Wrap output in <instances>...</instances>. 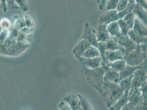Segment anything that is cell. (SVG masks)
I'll use <instances>...</instances> for the list:
<instances>
[{
	"mask_svg": "<svg viewBox=\"0 0 147 110\" xmlns=\"http://www.w3.org/2000/svg\"><path fill=\"white\" fill-rule=\"evenodd\" d=\"M123 93L118 83L114 81H104L102 94L106 106L109 108L116 103Z\"/></svg>",
	"mask_w": 147,
	"mask_h": 110,
	"instance_id": "6da1fadb",
	"label": "cell"
},
{
	"mask_svg": "<svg viewBox=\"0 0 147 110\" xmlns=\"http://www.w3.org/2000/svg\"><path fill=\"white\" fill-rule=\"evenodd\" d=\"M128 98V103L123 107L121 110H139L147 109V98L142 96L140 88H131L129 90Z\"/></svg>",
	"mask_w": 147,
	"mask_h": 110,
	"instance_id": "7a4b0ae2",
	"label": "cell"
},
{
	"mask_svg": "<svg viewBox=\"0 0 147 110\" xmlns=\"http://www.w3.org/2000/svg\"><path fill=\"white\" fill-rule=\"evenodd\" d=\"M105 68L106 67L103 66L94 69L83 68L87 79L92 87L100 94H102V88L104 83L103 77Z\"/></svg>",
	"mask_w": 147,
	"mask_h": 110,
	"instance_id": "3957f363",
	"label": "cell"
},
{
	"mask_svg": "<svg viewBox=\"0 0 147 110\" xmlns=\"http://www.w3.org/2000/svg\"><path fill=\"white\" fill-rule=\"evenodd\" d=\"M126 65L131 66L140 65L147 59V43L138 45V47L127 54L123 57Z\"/></svg>",
	"mask_w": 147,
	"mask_h": 110,
	"instance_id": "277c9868",
	"label": "cell"
},
{
	"mask_svg": "<svg viewBox=\"0 0 147 110\" xmlns=\"http://www.w3.org/2000/svg\"><path fill=\"white\" fill-rule=\"evenodd\" d=\"M114 39L120 45L119 50L121 51L123 57L131 51L135 50L138 47V45L132 41L129 37L126 35H121L119 37H110Z\"/></svg>",
	"mask_w": 147,
	"mask_h": 110,
	"instance_id": "5b68a950",
	"label": "cell"
},
{
	"mask_svg": "<svg viewBox=\"0 0 147 110\" xmlns=\"http://www.w3.org/2000/svg\"><path fill=\"white\" fill-rule=\"evenodd\" d=\"M146 81H147V68H140L136 70L132 79V88H139Z\"/></svg>",
	"mask_w": 147,
	"mask_h": 110,
	"instance_id": "8992f818",
	"label": "cell"
},
{
	"mask_svg": "<svg viewBox=\"0 0 147 110\" xmlns=\"http://www.w3.org/2000/svg\"><path fill=\"white\" fill-rule=\"evenodd\" d=\"M81 39H86L91 45L98 48V41L96 35L95 29L92 28L90 25L87 22L85 24L84 31Z\"/></svg>",
	"mask_w": 147,
	"mask_h": 110,
	"instance_id": "52a82bcc",
	"label": "cell"
},
{
	"mask_svg": "<svg viewBox=\"0 0 147 110\" xmlns=\"http://www.w3.org/2000/svg\"><path fill=\"white\" fill-rule=\"evenodd\" d=\"M78 60L83 68L94 69L102 66V59L100 56L94 58H85L81 57Z\"/></svg>",
	"mask_w": 147,
	"mask_h": 110,
	"instance_id": "ba28073f",
	"label": "cell"
},
{
	"mask_svg": "<svg viewBox=\"0 0 147 110\" xmlns=\"http://www.w3.org/2000/svg\"><path fill=\"white\" fill-rule=\"evenodd\" d=\"M91 45L86 39H80V41L74 46L72 52L74 55L79 59L82 57L84 53L86 51Z\"/></svg>",
	"mask_w": 147,
	"mask_h": 110,
	"instance_id": "9c48e42d",
	"label": "cell"
},
{
	"mask_svg": "<svg viewBox=\"0 0 147 110\" xmlns=\"http://www.w3.org/2000/svg\"><path fill=\"white\" fill-rule=\"evenodd\" d=\"M107 25L106 24H98L94 28L98 42H106L110 38V35L107 29Z\"/></svg>",
	"mask_w": 147,
	"mask_h": 110,
	"instance_id": "30bf717a",
	"label": "cell"
},
{
	"mask_svg": "<svg viewBox=\"0 0 147 110\" xmlns=\"http://www.w3.org/2000/svg\"><path fill=\"white\" fill-rule=\"evenodd\" d=\"M117 13L118 12L116 10L107 11L99 17L98 24H108L111 22L117 21L119 19Z\"/></svg>",
	"mask_w": 147,
	"mask_h": 110,
	"instance_id": "8fae6325",
	"label": "cell"
},
{
	"mask_svg": "<svg viewBox=\"0 0 147 110\" xmlns=\"http://www.w3.org/2000/svg\"><path fill=\"white\" fill-rule=\"evenodd\" d=\"M64 100L69 105L71 110H81L80 100L78 94H71L64 98Z\"/></svg>",
	"mask_w": 147,
	"mask_h": 110,
	"instance_id": "7c38bea8",
	"label": "cell"
},
{
	"mask_svg": "<svg viewBox=\"0 0 147 110\" xmlns=\"http://www.w3.org/2000/svg\"><path fill=\"white\" fill-rule=\"evenodd\" d=\"M132 13L137 18L139 19L144 24L147 26V10L136 3L132 11Z\"/></svg>",
	"mask_w": 147,
	"mask_h": 110,
	"instance_id": "4fadbf2b",
	"label": "cell"
},
{
	"mask_svg": "<svg viewBox=\"0 0 147 110\" xmlns=\"http://www.w3.org/2000/svg\"><path fill=\"white\" fill-rule=\"evenodd\" d=\"M119 77V72L118 71L109 67H106L103 77L104 81H114L116 83Z\"/></svg>",
	"mask_w": 147,
	"mask_h": 110,
	"instance_id": "5bb4252c",
	"label": "cell"
},
{
	"mask_svg": "<svg viewBox=\"0 0 147 110\" xmlns=\"http://www.w3.org/2000/svg\"><path fill=\"white\" fill-rule=\"evenodd\" d=\"M136 33L141 35L143 37H147V26L144 24L139 19L136 17L135 18L134 24L132 28Z\"/></svg>",
	"mask_w": 147,
	"mask_h": 110,
	"instance_id": "9a60e30c",
	"label": "cell"
},
{
	"mask_svg": "<svg viewBox=\"0 0 147 110\" xmlns=\"http://www.w3.org/2000/svg\"><path fill=\"white\" fill-rule=\"evenodd\" d=\"M128 94L129 92H123L122 96L119 98L115 104L109 107V109L112 110H121L123 107L129 101Z\"/></svg>",
	"mask_w": 147,
	"mask_h": 110,
	"instance_id": "2e32d148",
	"label": "cell"
},
{
	"mask_svg": "<svg viewBox=\"0 0 147 110\" xmlns=\"http://www.w3.org/2000/svg\"><path fill=\"white\" fill-rule=\"evenodd\" d=\"M98 49L100 52V56L102 59V66L108 67L110 62L107 60L106 57V52L108 50L106 42H98Z\"/></svg>",
	"mask_w": 147,
	"mask_h": 110,
	"instance_id": "e0dca14e",
	"label": "cell"
},
{
	"mask_svg": "<svg viewBox=\"0 0 147 110\" xmlns=\"http://www.w3.org/2000/svg\"><path fill=\"white\" fill-rule=\"evenodd\" d=\"M107 29L110 37H119L121 35L120 29L117 21L111 22L107 25Z\"/></svg>",
	"mask_w": 147,
	"mask_h": 110,
	"instance_id": "ac0fdd59",
	"label": "cell"
},
{
	"mask_svg": "<svg viewBox=\"0 0 147 110\" xmlns=\"http://www.w3.org/2000/svg\"><path fill=\"white\" fill-rule=\"evenodd\" d=\"M106 57L109 62L123 59V55L120 50L114 51L107 50L106 52Z\"/></svg>",
	"mask_w": 147,
	"mask_h": 110,
	"instance_id": "d6986e66",
	"label": "cell"
},
{
	"mask_svg": "<svg viewBox=\"0 0 147 110\" xmlns=\"http://www.w3.org/2000/svg\"><path fill=\"white\" fill-rule=\"evenodd\" d=\"M129 38L137 44L147 43V37H143L138 33H136L132 29H131L127 33Z\"/></svg>",
	"mask_w": 147,
	"mask_h": 110,
	"instance_id": "ffe728a7",
	"label": "cell"
},
{
	"mask_svg": "<svg viewBox=\"0 0 147 110\" xmlns=\"http://www.w3.org/2000/svg\"><path fill=\"white\" fill-rule=\"evenodd\" d=\"M133 75H130L127 78L121 80L119 83V85L123 92H129L132 88V79Z\"/></svg>",
	"mask_w": 147,
	"mask_h": 110,
	"instance_id": "44dd1931",
	"label": "cell"
},
{
	"mask_svg": "<svg viewBox=\"0 0 147 110\" xmlns=\"http://www.w3.org/2000/svg\"><path fill=\"white\" fill-rule=\"evenodd\" d=\"M99 56L100 52L98 48L92 45H91L82 56L85 58H94Z\"/></svg>",
	"mask_w": 147,
	"mask_h": 110,
	"instance_id": "7402d4cb",
	"label": "cell"
},
{
	"mask_svg": "<svg viewBox=\"0 0 147 110\" xmlns=\"http://www.w3.org/2000/svg\"><path fill=\"white\" fill-rule=\"evenodd\" d=\"M135 4H136L135 0H131L129 1L127 6L123 10V11L117 13L119 19L123 18L124 16H125L127 14L132 12Z\"/></svg>",
	"mask_w": 147,
	"mask_h": 110,
	"instance_id": "603a6c76",
	"label": "cell"
},
{
	"mask_svg": "<svg viewBox=\"0 0 147 110\" xmlns=\"http://www.w3.org/2000/svg\"><path fill=\"white\" fill-rule=\"evenodd\" d=\"M126 66V63L124 59H121V60H119L113 62H110L108 66V67L111 68L119 72L121 71L123 69H124L125 66Z\"/></svg>",
	"mask_w": 147,
	"mask_h": 110,
	"instance_id": "cb8c5ba5",
	"label": "cell"
},
{
	"mask_svg": "<svg viewBox=\"0 0 147 110\" xmlns=\"http://www.w3.org/2000/svg\"><path fill=\"white\" fill-rule=\"evenodd\" d=\"M79 100H80V106L81 110H92L93 109L91 104H90L88 100L83 96L82 95H80L79 94H78Z\"/></svg>",
	"mask_w": 147,
	"mask_h": 110,
	"instance_id": "d4e9b609",
	"label": "cell"
},
{
	"mask_svg": "<svg viewBox=\"0 0 147 110\" xmlns=\"http://www.w3.org/2000/svg\"><path fill=\"white\" fill-rule=\"evenodd\" d=\"M118 24L119 25L121 35H127V33L131 29L128 24L123 20V18L119 19L117 20Z\"/></svg>",
	"mask_w": 147,
	"mask_h": 110,
	"instance_id": "484cf974",
	"label": "cell"
},
{
	"mask_svg": "<svg viewBox=\"0 0 147 110\" xmlns=\"http://www.w3.org/2000/svg\"><path fill=\"white\" fill-rule=\"evenodd\" d=\"M106 44H107L108 50H109V51L119 50L120 48V45H119V43H117L114 39L111 37L108 40L106 41Z\"/></svg>",
	"mask_w": 147,
	"mask_h": 110,
	"instance_id": "4316f807",
	"label": "cell"
},
{
	"mask_svg": "<svg viewBox=\"0 0 147 110\" xmlns=\"http://www.w3.org/2000/svg\"><path fill=\"white\" fill-rule=\"evenodd\" d=\"M135 18H136V16L132 12L127 14V15L124 16L123 19V20L128 24L129 28L131 29H132L133 28L134 24Z\"/></svg>",
	"mask_w": 147,
	"mask_h": 110,
	"instance_id": "83f0119b",
	"label": "cell"
},
{
	"mask_svg": "<svg viewBox=\"0 0 147 110\" xmlns=\"http://www.w3.org/2000/svg\"><path fill=\"white\" fill-rule=\"evenodd\" d=\"M120 0H108L106 1V9L107 11L115 10L117 8L118 2Z\"/></svg>",
	"mask_w": 147,
	"mask_h": 110,
	"instance_id": "f1b7e54d",
	"label": "cell"
},
{
	"mask_svg": "<svg viewBox=\"0 0 147 110\" xmlns=\"http://www.w3.org/2000/svg\"><path fill=\"white\" fill-rule=\"evenodd\" d=\"M128 2H129L127 0H120L118 2L116 10L118 12L122 11L127 6Z\"/></svg>",
	"mask_w": 147,
	"mask_h": 110,
	"instance_id": "f546056e",
	"label": "cell"
},
{
	"mask_svg": "<svg viewBox=\"0 0 147 110\" xmlns=\"http://www.w3.org/2000/svg\"><path fill=\"white\" fill-rule=\"evenodd\" d=\"M59 109L61 110H71V107H70L69 105L67 104V103L63 100L61 101V104L59 105Z\"/></svg>",
	"mask_w": 147,
	"mask_h": 110,
	"instance_id": "4dcf8cb0",
	"label": "cell"
},
{
	"mask_svg": "<svg viewBox=\"0 0 147 110\" xmlns=\"http://www.w3.org/2000/svg\"><path fill=\"white\" fill-rule=\"evenodd\" d=\"M141 90V92L142 96L144 98H147V81L144 82L141 87L140 88Z\"/></svg>",
	"mask_w": 147,
	"mask_h": 110,
	"instance_id": "1f68e13d",
	"label": "cell"
},
{
	"mask_svg": "<svg viewBox=\"0 0 147 110\" xmlns=\"http://www.w3.org/2000/svg\"><path fill=\"white\" fill-rule=\"evenodd\" d=\"M135 2L136 4L141 6L144 9L147 10V0H135Z\"/></svg>",
	"mask_w": 147,
	"mask_h": 110,
	"instance_id": "d6a6232c",
	"label": "cell"
},
{
	"mask_svg": "<svg viewBox=\"0 0 147 110\" xmlns=\"http://www.w3.org/2000/svg\"><path fill=\"white\" fill-rule=\"evenodd\" d=\"M106 3V0H101L99 5V10H103L104 9V7L105 6Z\"/></svg>",
	"mask_w": 147,
	"mask_h": 110,
	"instance_id": "836d02e7",
	"label": "cell"
},
{
	"mask_svg": "<svg viewBox=\"0 0 147 110\" xmlns=\"http://www.w3.org/2000/svg\"><path fill=\"white\" fill-rule=\"evenodd\" d=\"M96 1H97V3H98V4H99V3H100V1H101V0H96Z\"/></svg>",
	"mask_w": 147,
	"mask_h": 110,
	"instance_id": "e575fe53",
	"label": "cell"
},
{
	"mask_svg": "<svg viewBox=\"0 0 147 110\" xmlns=\"http://www.w3.org/2000/svg\"><path fill=\"white\" fill-rule=\"evenodd\" d=\"M128 2H129V1H131V0H127Z\"/></svg>",
	"mask_w": 147,
	"mask_h": 110,
	"instance_id": "d590c367",
	"label": "cell"
},
{
	"mask_svg": "<svg viewBox=\"0 0 147 110\" xmlns=\"http://www.w3.org/2000/svg\"><path fill=\"white\" fill-rule=\"evenodd\" d=\"M108 1V0H106V1Z\"/></svg>",
	"mask_w": 147,
	"mask_h": 110,
	"instance_id": "8d00e7d4",
	"label": "cell"
}]
</instances>
